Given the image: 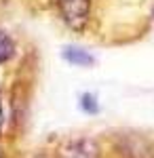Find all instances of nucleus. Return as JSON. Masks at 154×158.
<instances>
[{
    "label": "nucleus",
    "instance_id": "nucleus-4",
    "mask_svg": "<svg viewBox=\"0 0 154 158\" xmlns=\"http://www.w3.org/2000/svg\"><path fill=\"white\" fill-rule=\"evenodd\" d=\"M66 57H68L72 63H91V57H89V55H83L80 49H68L66 51Z\"/></svg>",
    "mask_w": 154,
    "mask_h": 158
},
{
    "label": "nucleus",
    "instance_id": "nucleus-3",
    "mask_svg": "<svg viewBox=\"0 0 154 158\" xmlns=\"http://www.w3.org/2000/svg\"><path fill=\"white\" fill-rule=\"evenodd\" d=\"M13 55H15V42L6 32L0 30V63H6Z\"/></svg>",
    "mask_w": 154,
    "mask_h": 158
},
{
    "label": "nucleus",
    "instance_id": "nucleus-6",
    "mask_svg": "<svg viewBox=\"0 0 154 158\" xmlns=\"http://www.w3.org/2000/svg\"><path fill=\"white\" fill-rule=\"evenodd\" d=\"M2 120L4 118H2V103H0V129H2Z\"/></svg>",
    "mask_w": 154,
    "mask_h": 158
},
{
    "label": "nucleus",
    "instance_id": "nucleus-2",
    "mask_svg": "<svg viewBox=\"0 0 154 158\" xmlns=\"http://www.w3.org/2000/svg\"><path fill=\"white\" fill-rule=\"evenodd\" d=\"M63 158H97V152L91 141H74L63 150Z\"/></svg>",
    "mask_w": 154,
    "mask_h": 158
},
{
    "label": "nucleus",
    "instance_id": "nucleus-1",
    "mask_svg": "<svg viewBox=\"0 0 154 158\" xmlns=\"http://www.w3.org/2000/svg\"><path fill=\"white\" fill-rule=\"evenodd\" d=\"M59 13L63 21L74 27V30H83L89 15H91V0H57Z\"/></svg>",
    "mask_w": 154,
    "mask_h": 158
},
{
    "label": "nucleus",
    "instance_id": "nucleus-5",
    "mask_svg": "<svg viewBox=\"0 0 154 158\" xmlns=\"http://www.w3.org/2000/svg\"><path fill=\"white\" fill-rule=\"evenodd\" d=\"M83 108L87 110V112H95V110H97L93 95H84V97H83Z\"/></svg>",
    "mask_w": 154,
    "mask_h": 158
}]
</instances>
